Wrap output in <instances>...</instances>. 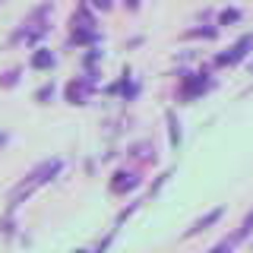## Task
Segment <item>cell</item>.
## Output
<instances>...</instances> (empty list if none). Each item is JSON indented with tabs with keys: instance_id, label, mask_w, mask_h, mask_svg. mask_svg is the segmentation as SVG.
Segmentation results:
<instances>
[{
	"instance_id": "cell-1",
	"label": "cell",
	"mask_w": 253,
	"mask_h": 253,
	"mask_svg": "<svg viewBox=\"0 0 253 253\" xmlns=\"http://www.w3.org/2000/svg\"><path fill=\"white\" fill-rule=\"evenodd\" d=\"M35 63H38V67H47V63H51V57H47V54H38Z\"/></svg>"
},
{
	"instance_id": "cell-2",
	"label": "cell",
	"mask_w": 253,
	"mask_h": 253,
	"mask_svg": "<svg viewBox=\"0 0 253 253\" xmlns=\"http://www.w3.org/2000/svg\"><path fill=\"white\" fill-rule=\"evenodd\" d=\"M0 142H3V136H0Z\"/></svg>"
}]
</instances>
